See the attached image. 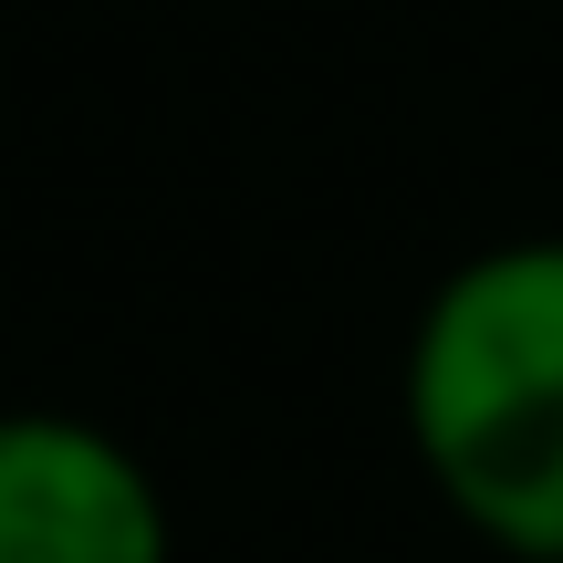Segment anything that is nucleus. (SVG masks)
Wrapping results in <instances>:
<instances>
[{"label":"nucleus","mask_w":563,"mask_h":563,"mask_svg":"<svg viewBox=\"0 0 563 563\" xmlns=\"http://www.w3.org/2000/svg\"><path fill=\"white\" fill-rule=\"evenodd\" d=\"M397 418L460 532L511 563H563V230L439 272L407 323Z\"/></svg>","instance_id":"obj_1"},{"label":"nucleus","mask_w":563,"mask_h":563,"mask_svg":"<svg viewBox=\"0 0 563 563\" xmlns=\"http://www.w3.org/2000/svg\"><path fill=\"white\" fill-rule=\"evenodd\" d=\"M0 563H178V511L115 428L0 407Z\"/></svg>","instance_id":"obj_2"}]
</instances>
